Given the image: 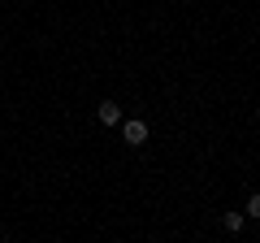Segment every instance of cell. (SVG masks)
Wrapping results in <instances>:
<instances>
[{"label": "cell", "instance_id": "cell-1", "mask_svg": "<svg viewBox=\"0 0 260 243\" xmlns=\"http://www.w3.org/2000/svg\"><path fill=\"white\" fill-rule=\"evenodd\" d=\"M121 139H126L130 148H143V143H148V122L143 117H126L121 122Z\"/></svg>", "mask_w": 260, "mask_h": 243}, {"label": "cell", "instance_id": "cell-2", "mask_svg": "<svg viewBox=\"0 0 260 243\" xmlns=\"http://www.w3.org/2000/svg\"><path fill=\"white\" fill-rule=\"evenodd\" d=\"M95 117H100V126H121V104H113V100H100L95 104Z\"/></svg>", "mask_w": 260, "mask_h": 243}, {"label": "cell", "instance_id": "cell-3", "mask_svg": "<svg viewBox=\"0 0 260 243\" xmlns=\"http://www.w3.org/2000/svg\"><path fill=\"white\" fill-rule=\"evenodd\" d=\"M243 222H247V217H243V208H225V213H221V226H225L230 234H239Z\"/></svg>", "mask_w": 260, "mask_h": 243}, {"label": "cell", "instance_id": "cell-4", "mask_svg": "<svg viewBox=\"0 0 260 243\" xmlns=\"http://www.w3.org/2000/svg\"><path fill=\"white\" fill-rule=\"evenodd\" d=\"M243 217H256V222H260V191H256V196L247 200V208H243Z\"/></svg>", "mask_w": 260, "mask_h": 243}, {"label": "cell", "instance_id": "cell-5", "mask_svg": "<svg viewBox=\"0 0 260 243\" xmlns=\"http://www.w3.org/2000/svg\"><path fill=\"white\" fill-rule=\"evenodd\" d=\"M0 234H5V222H0Z\"/></svg>", "mask_w": 260, "mask_h": 243}]
</instances>
